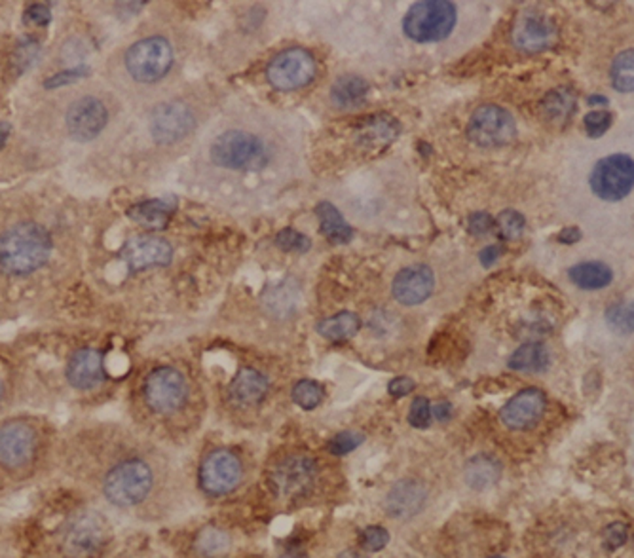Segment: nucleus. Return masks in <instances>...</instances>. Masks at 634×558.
Here are the masks:
<instances>
[{"label":"nucleus","mask_w":634,"mask_h":558,"mask_svg":"<svg viewBox=\"0 0 634 558\" xmlns=\"http://www.w3.org/2000/svg\"><path fill=\"white\" fill-rule=\"evenodd\" d=\"M51 255L48 230L21 223L0 234V270L10 276H27L43 268Z\"/></svg>","instance_id":"f257e3e1"},{"label":"nucleus","mask_w":634,"mask_h":558,"mask_svg":"<svg viewBox=\"0 0 634 558\" xmlns=\"http://www.w3.org/2000/svg\"><path fill=\"white\" fill-rule=\"evenodd\" d=\"M207 154L211 163L228 171H259L270 158V146L259 133L244 128H231L215 135Z\"/></svg>","instance_id":"f03ea898"},{"label":"nucleus","mask_w":634,"mask_h":558,"mask_svg":"<svg viewBox=\"0 0 634 558\" xmlns=\"http://www.w3.org/2000/svg\"><path fill=\"white\" fill-rule=\"evenodd\" d=\"M458 21V12L447 0L412 4L403 18V33L414 44H437L447 40Z\"/></svg>","instance_id":"7ed1b4c3"},{"label":"nucleus","mask_w":634,"mask_h":558,"mask_svg":"<svg viewBox=\"0 0 634 558\" xmlns=\"http://www.w3.org/2000/svg\"><path fill=\"white\" fill-rule=\"evenodd\" d=\"M153 471L141 460H128L106 473L103 483L105 498L118 507H133L153 490Z\"/></svg>","instance_id":"20e7f679"},{"label":"nucleus","mask_w":634,"mask_h":558,"mask_svg":"<svg viewBox=\"0 0 634 558\" xmlns=\"http://www.w3.org/2000/svg\"><path fill=\"white\" fill-rule=\"evenodd\" d=\"M173 65V50L166 38L151 36L135 43L126 53V69L133 80L151 84L164 78Z\"/></svg>","instance_id":"39448f33"},{"label":"nucleus","mask_w":634,"mask_h":558,"mask_svg":"<svg viewBox=\"0 0 634 558\" xmlns=\"http://www.w3.org/2000/svg\"><path fill=\"white\" fill-rule=\"evenodd\" d=\"M317 75V63L312 53L302 48H291L278 53L270 61L266 78L279 91H294L308 86Z\"/></svg>","instance_id":"423d86ee"},{"label":"nucleus","mask_w":634,"mask_h":558,"mask_svg":"<svg viewBox=\"0 0 634 558\" xmlns=\"http://www.w3.org/2000/svg\"><path fill=\"white\" fill-rule=\"evenodd\" d=\"M467 133L475 145L496 148L509 145L517 138V124L505 108L497 105H482L471 114Z\"/></svg>","instance_id":"0eeeda50"},{"label":"nucleus","mask_w":634,"mask_h":558,"mask_svg":"<svg viewBox=\"0 0 634 558\" xmlns=\"http://www.w3.org/2000/svg\"><path fill=\"white\" fill-rule=\"evenodd\" d=\"M589 183L592 193L606 201L623 200L634 188V160L627 154H612L600 160Z\"/></svg>","instance_id":"6e6552de"},{"label":"nucleus","mask_w":634,"mask_h":558,"mask_svg":"<svg viewBox=\"0 0 634 558\" xmlns=\"http://www.w3.org/2000/svg\"><path fill=\"white\" fill-rule=\"evenodd\" d=\"M186 380L171 366H160L145 380V401L158 414L179 411L186 399Z\"/></svg>","instance_id":"1a4fd4ad"},{"label":"nucleus","mask_w":634,"mask_h":558,"mask_svg":"<svg viewBox=\"0 0 634 558\" xmlns=\"http://www.w3.org/2000/svg\"><path fill=\"white\" fill-rule=\"evenodd\" d=\"M241 483V461L231 451H215L200 466V484L209 496H226Z\"/></svg>","instance_id":"9d476101"},{"label":"nucleus","mask_w":634,"mask_h":558,"mask_svg":"<svg viewBox=\"0 0 634 558\" xmlns=\"http://www.w3.org/2000/svg\"><path fill=\"white\" fill-rule=\"evenodd\" d=\"M36 431L25 421H6L0 426V466L20 469L36 454Z\"/></svg>","instance_id":"9b49d317"},{"label":"nucleus","mask_w":634,"mask_h":558,"mask_svg":"<svg viewBox=\"0 0 634 558\" xmlns=\"http://www.w3.org/2000/svg\"><path fill=\"white\" fill-rule=\"evenodd\" d=\"M316 464L308 456H289L272 469L270 483H272L276 494L281 498H299L306 494L309 486L316 481Z\"/></svg>","instance_id":"f8f14e48"},{"label":"nucleus","mask_w":634,"mask_h":558,"mask_svg":"<svg viewBox=\"0 0 634 558\" xmlns=\"http://www.w3.org/2000/svg\"><path fill=\"white\" fill-rule=\"evenodd\" d=\"M194 128L192 108L181 101L158 105L151 114V135L160 145L177 143Z\"/></svg>","instance_id":"ddd939ff"},{"label":"nucleus","mask_w":634,"mask_h":558,"mask_svg":"<svg viewBox=\"0 0 634 558\" xmlns=\"http://www.w3.org/2000/svg\"><path fill=\"white\" fill-rule=\"evenodd\" d=\"M67 130L80 143H88L98 138L109 122L106 106L98 98H80L74 101L65 116Z\"/></svg>","instance_id":"4468645a"},{"label":"nucleus","mask_w":634,"mask_h":558,"mask_svg":"<svg viewBox=\"0 0 634 558\" xmlns=\"http://www.w3.org/2000/svg\"><path fill=\"white\" fill-rule=\"evenodd\" d=\"M545 393L537 388H526L513 396L500 411L502 424L509 429L524 431L534 428L545 414Z\"/></svg>","instance_id":"2eb2a0df"},{"label":"nucleus","mask_w":634,"mask_h":558,"mask_svg":"<svg viewBox=\"0 0 634 558\" xmlns=\"http://www.w3.org/2000/svg\"><path fill=\"white\" fill-rule=\"evenodd\" d=\"M513 44L522 51H542L557 38V27L545 13L522 12L513 25Z\"/></svg>","instance_id":"dca6fc26"},{"label":"nucleus","mask_w":634,"mask_h":558,"mask_svg":"<svg viewBox=\"0 0 634 558\" xmlns=\"http://www.w3.org/2000/svg\"><path fill=\"white\" fill-rule=\"evenodd\" d=\"M435 289V276L434 270L414 264L409 268H403L391 285V293H394L395 301L404 306H416L422 304L431 296Z\"/></svg>","instance_id":"f3484780"},{"label":"nucleus","mask_w":634,"mask_h":558,"mask_svg":"<svg viewBox=\"0 0 634 558\" xmlns=\"http://www.w3.org/2000/svg\"><path fill=\"white\" fill-rule=\"evenodd\" d=\"M122 258L131 270H146L166 266L171 263V245L156 236H135L128 240L122 249Z\"/></svg>","instance_id":"a211bd4d"},{"label":"nucleus","mask_w":634,"mask_h":558,"mask_svg":"<svg viewBox=\"0 0 634 558\" xmlns=\"http://www.w3.org/2000/svg\"><path fill=\"white\" fill-rule=\"evenodd\" d=\"M427 492L422 483L404 479L389 488L384 501V509L391 519H412L426 506Z\"/></svg>","instance_id":"6ab92c4d"},{"label":"nucleus","mask_w":634,"mask_h":558,"mask_svg":"<svg viewBox=\"0 0 634 558\" xmlns=\"http://www.w3.org/2000/svg\"><path fill=\"white\" fill-rule=\"evenodd\" d=\"M105 378L103 353L93 348L78 350L67 365V380L74 389L88 391L98 388Z\"/></svg>","instance_id":"aec40b11"},{"label":"nucleus","mask_w":634,"mask_h":558,"mask_svg":"<svg viewBox=\"0 0 634 558\" xmlns=\"http://www.w3.org/2000/svg\"><path fill=\"white\" fill-rule=\"evenodd\" d=\"M105 543V523L96 515L82 516L74 523L65 539V547L73 556H90Z\"/></svg>","instance_id":"412c9836"},{"label":"nucleus","mask_w":634,"mask_h":558,"mask_svg":"<svg viewBox=\"0 0 634 558\" xmlns=\"http://www.w3.org/2000/svg\"><path fill=\"white\" fill-rule=\"evenodd\" d=\"M268 391V378L254 371V369H244L241 371L231 384V397L236 405H256L261 403L262 397Z\"/></svg>","instance_id":"4be33fe9"},{"label":"nucleus","mask_w":634,"mask_h":558,"mask_svg":"<svg viewBox=\"0 0 634 558\" xmlns=\"http://www.w3.org/2000/svg\"><path fill=\"white\" fill-rule=\"evenodd\" d=\"M173 211H175V200L171 198L146 200L129 209V219L145 228L158 230L168 224Z\"/></svg>","instance_id":"5701e85b"},{"label":"nucleus","mask_w":634,"mask_h":558,"mask_svg":"<svg viewBox=\"0 0 634 558\" xmlns=\"http://www.w3.org/2000/svg\"><path fill=\"white\" fill-rule=\"evenodd\" d=\"M502 477L500 461L489 454L474 456L466 466V483L474 490H487Z\"/></svg>","instance_id":"b1692460"},{"label":"nucleus","mask_w":634,"mask_h":558,"mask_svg":"<svg viewBox=\"0 0 634 558\" xmlns=\"http://www.w3.org/2000/svg\"><path fill=\"white\" fill-rule=\"evenodd\" d=\"M316 213H317V219L321 224V232L327 240H331L334 243H348L349 240H352V236H354L352 226L344 221L342 213L336 209L333 203H329V201L317 203Z\"/></svg>","instance_id":"393cba45"},{"label":"nucleus","mask_w":634,"mask_h":558,"mask_svg":"<svg viewBox=\"0 0 634 558\" xmlns=\"http://www.w3.org/2000/svg\"><path fill=\"white\" fill-rule=\"evenodd\" d=\"M369 93V84L361 76L346 75L339 78L331 88V99L336 106L354 108L365 101Z\"/></svg>","instance_id":"a878e982"},{"label":"nucleus","mask_w":634,"mask_h":558,"mask_svg":"<svg viewBox=\"0 0 634 558\" xmlns=\"http://www.w3.org/2000/svg\"><path fill=\"white\" fill-rule=\"evenodd\" d=\"M549 361H551L549 351H547V348L544 344L528 342V344L521 346L519 350H515V353H513L511 359H509V369L517 371V373L536 374V373L547 371Z\"/></svg>","instance_id":"bb28decb"},{"label":"nucleus","mask_w":634,"mask_h":558,"mask_svg":"<svg viewBox=\"0 0 634 558\" xmlns=\"http://www.w3.org/2000/svg\"><path fill=\"white\" fill-rule=\"evenodd\" d=\"M361 329V319L354 314V311H340L333 318H327L317 323L316 331L323 336L331 340V342H344L356 336Z\"/></svg>","instance_id":"cd10ccee"},{"label":"nucleus","mask_w":634,"mask_h":558,"mask_svg":"<svg viewBox=\"0 0 634 558\" xmlns=\"http://www.w3.org/2000/svg\"><path fill=\"white\" fill-rule=\"evenodd\" d=\"M568 276L572 283H575L579 289L585 291H597L602 289L614 279V274L610 266H606L602 263H582L570 268Z\"/></svg>","instance_id":"c85d7f7f"},{"label":"nucleus","mask_w":634,"mask_h":558,"mask_svg":"<svg viewBox=\"0 0 634 558\" xmlns=\"http://www.w3.org/2000/svg\"><path fill=\"white\" fill-rule=\"evenodd\" d=\"M542 111L551 122H566L575 111V95L570 88H557L545 95Z\"/></svg>","instance_id":"c756f323"},{"label":"nucleus","mask_w":634,"mask_h":558,"mask_svg":"<svg viewBox=\"0 0 634 558\" xmlns=\"http://www.w3.org/2000/svg\"><path fill=\"white\" fill-rule=\"evenodd\" d=\"M612 84L619 91H634V50H627L614 59Z\"/></svg>","instance_id":"7c9ffc66"},{"label":"nucleus","mask_w":634,"mask_h":558,"mask_svg":"<svg viewBox=\"0 0 634 558\" xmlns=\"http://www.w3.org/2000/svg\"><path fill=\"white\" fill-rule=\"evenodd\" d=\"M606 321L615 333H634V303H615L606 310Z\"/></svg>","instance_id":"2f4dec72"},{"label":"nucleus","mask_w":634,"mask_h":558,"mask_svg":"<svg viewBox=\"0 0 634 558\" xmlns=\"http://www.w3.org/2000/svg\"><path fill=\"white\" fill-rule=\"evenodd\" d=\"M323 397H325V391L314 380H302L293 388V401L304 411H314L323 403Z\"/></svg>","instance_id":"473e14b6"},{"label":"nucleus","mask_w":634,"mask_h":558,"mask_svg":"<svg viewBox=\"0 0 634 558\" xmlns=\"http://www.w3.org/2000/svg\"><path fill=\"white\" fill-rule=\"evenodd\" d=\"M196 546H198V551L204 556L221 554L228 549V536L223 532V530L207 528L200 534Z\"/></svg>","instance_id":"72a5a7b5"},{"label":"nucleus","mask_w":634,"mask_h":558,"mask_svg":"<svg viewBox=\"0 0 634 558\" xmlns=\"http://www.w3.org/2000/svg\"><path fill=\"white\" fill-rule=\"evenodd\" d=\"M276 243L281 251L286 253H306L312 248V241L308 240V236L296 232L293 228H286L276 236Z\"/></svg>","instance_id":"f704fd0d"},{"label":"nucleus","mask_w":634,"mask_h":558,"mask_svg":"<svg viewBox=\"0 0 634 558\" xmlns=\"http://www.w3.org/2000/svg\"><path fill=\"white\" fill-rule=\"evenodd\" d=\"M363 441H365V437L357 431H342L331 439L329 452L334 456H346L349 452H354L356 448H359Z\"/></svg>","instance_id":"c9c22d12"},{"label":"nucleus","mask_w":634,"mask_h":558,"mask_svg":"<svg viewBox=\"0 0 634 558\" xmlns=\"http://www.w3.org/2000/svg\"><path fill=\"white\" fill-rule=\"evenodd\" d=\"M361 547L369 553H379L389 543V532L382 526H367L361 532Z\"/></svg>","instance_id":"e433bc0d"},{"label":"nucleus","mask_w":634,"mask_h":558,"mask_svg":"<svg viewBox=\"0 0 634 558\" xmlns=\"http://www.w3.org/2000/svg\"><path fill=\"white\" fill-rule=\"evenodd\" d=\"M524 224V216L519 211L507 209L497 216V226H500V232L505 240H517L522 234Z\"/></svg>","instance_id":"4c0bfd02"},{"label":"nucleus","mask_w":634,"mask_h":558,"mask_svg":"<svg viewBox=\"0 0 634 558\" xmlns=\"http://www.w3.org/2000/svg\"><path fill=\"white\" fill-rule=\"evenodd\" d=\"M429 420H431V405L426 397H416L411 405V411H409V421H411V426L412 428H418V429H424L429 426Z\"/></svg>","instance_id":"58836bf2"},{"label":"nucleus","mask_w":634,"mask_h":558,"mask_svg":"<svg viewBox=\"0 0 634 558\" xmlns=\"http://www.w3.org/2000/svg\"><path fill=\"white\" fill-rule=\"evenodd\" d=\"M612 126V114L606 111H595L585 116V130L591 138H600Z\"/></svg>","instance_id":"ea45409f"},{"label":"nucleus","mask_w":634,"mask_h":558,"mask_svg":"<svg viewBox=\"0 0 634 558\" xmlns=\"http://www.w3.org/2000/svg\"><path fill=\"white\" fill-rule=\"evenodd\" d=\"M88 75V67H76V69H69V71H61L58 75H53L50 76L46 82H44V86L48 90H53V88H63L67 84H73V82L80 80V78H84Z\"/></svg>","instance_id":"a19ab883"},{"label":"nucleus","mask_w":634,"mask_h":558,"mask_svg":"<svg viewBox=\"0 0 634 558\" xmlns=\"http://www.w3.org/2000/svg\"><path fill=\"white\" fill-rule=\"evenodd\" d=\"M51 21V12L46 4H31L25 10V23L36 27H48Z\"/></svg>","instance_id":"79ce46f5"},{"label":"nucleus","mask_w":634,"mask_h":558,"mask_svg":"<svg viewBox=\"0 0 634 558\" xmlns=\"http://www.w3.org/2000/svg\"><path fill=\"white\" fill-rule=\"evenodd\" d=\"M604 539H606V543H608L610 549L622 547L623 543L629 539V528H627V524H623V523H614V524H610L608 528H606Z\"/></svg>","instance_id":"37998d69"},{"label":"nucleus","mask_w":634,"mask_h":558,"mask_svg":"<svg viewBox=\"0 0 634 558\" xmlns=\"http://www.w3.org/2000/svg\"><path fill=\"white\" fill-rule=\"evenodd\" d=\"M494 226L492 216L489 213H474L469 216V232L475 236L489 234Z\"/></svg>","instance_id":"c03bdc74"},{"label":"nucleus","mask_w":634,"mask_h":558,"mask_svg":"<svg viewBox=\"0 0 634 558\" xmlns=\"http://www.w3.org/2000/svg\"><path fill=\"white\" fill-rule=\"evenodd\" d=\"M414 388H416V382H414L412 378H409V376H397V378H394V380H391V382H389L387 391H389L391 397H397V399H399V397L409 396V393H411Z\"/></svg>","instance_id":"a18cd8bd"},{"label":"nucleus","mask_w":634,"mask_h":558,"mask_svg":"<svg viewBox=\"0 0 634 558\" xmlns=\"http://www.w3.org/2000/svg\"><path fill=\"white\" fill-rule=\"evenodd\" d=\"M431 416H434V418L439 420V421L450 420V416H452V406H450V403L442 401V403H437V405L431 406Z\"/></svg>","instance_id":"49530a36"},{"label":"nucleus","mask_w":634,"mask_h":558,"mask_svg":"<svg viewBox=\"0 0 634 558\" xmlns=\"http://www.w3.org/2000/svg\"><path fill=\"white\" fill-rule=\"evenodd\" d=\"M500 255H502L500 248H496V245H490V248H487L481 253V263L484 266H492L497 261V258H500Z\"/></svg>","instance_id":"de8ad7c7"},{"label":"nucleus","mask_w":634,"mask_h":558,"mask_svg":"<svg viewBox=\"0 0 634 558\" xmlns=\"http://www.w3.org/2000/svg\"><path fill=\"white\" fill-rule=\"evenodd\" d=\"M579 238H582V232H579L577 228H564L562 232L559 234V241L560 243H575Z\"/></svg>","instance_id":"09e8293b"},{"label":"nucleus","mask_w":634,"mask_h":558,"mask_svg":"<svg viewBox=\"0 0 634 558\" xmlns=\"http://www.w3.org/2000/svg\"><path fill=\"white\" fill-rule=\"evenodd\" d=\"M10 133H12V126L8 124V122H0V148L6 145Z\"/></svg>","instance_id":"8fccbe9b"},{"label":"nucleus","mask_w":634,"mask_h":558,"mask_svg":"<svg viewBox=\"0 0 634 558\" xmlns=\"http://www.w3.org/2000/svg\"><path fill=\"white\" fill-rule=\"evenodd\" d=\"M281 558H306V553L302 549H289L281 554Z\"/></svg>","instance_id":"3c124183"},{"label":"nucleus","mask_w":634,"mask_h":558,"mask_svg":"<svg viewBox=\"0 0 634 558\" xmlns=\"http://www.w3.org/2000/svg\"><path fill=\"white\" fill-rule=\"evenodd\" d=\"M589 103L591 105H606L608 103V99L602 98V95H592V98H589Z\"/></svg>","instance_id":"603ef678"},{"label":"nucleus","mask_w":634,"mask_h":558,"mask_svg":"<svg viewBox=\"0 0 634 558\" xmlns=\"http://www.w3.org/2000/svg\"><path fill=\"white\" fill-rule=\"evenodd\" d=\"M339 558H354V554H352V553H344V554H340Z\"/></svg>","instance_id":"864d4df0"},{"label":"nucleus","mask_w":634,"mask_h":558,"mask_svg":"<svg viewBox=\"0 0 634 558\" xmlns=\"http://www.w3.org/2000/svg\"><path fill=\"white\" fill-rule=\"evenodd\" d=\"M3 391H4V388H3V382H0V399H3Z\"/></svg>","instance_id":"5fc2aeb1"},{"label":"nucleus","mask_w":634,"mask_h":558,"mask_svg":"<svg viewBox=\"0 0 634 558\" xmlns=\"http://www.w3.org/2000/svg\"><path fill=\"white\" fill-rule=\"evenodd\" d=\"M494 558H502V556H494Z\"/></svg>","instance_id":"6e6d98bb"}]
</instances>
